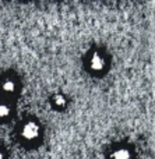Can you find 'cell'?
I'll use <instances>...</instances> for the list:
<instances>
[{
	"label": "cell",
	"instance_id": "cell-2",
	"mask_svg": "<svg viewBox=\"0 0 155 159\" xmlns=\"http://www.w3.org/2000/svg\"><path fill=\"white\" fill-rule=\"evenodd\" d=\"M89 67L94 71H101L105 67V59H103V56H101L99 53H95L91 57V60H89Z\"/></svg>",
	"mask_w": 155,
	"mask_h": 159
},
{
	"label": "cell",
	"instance_id": "cell-4",
	"mask_svg": "<svg viewBox=\"0 0 155 159\" xmlns=\"http://www.w3.org/2000/svg\"><path fill=\"white\" fill-rule=\"evenodd\" d=\"M2 89L7 93H13L14 91H16V82H14L13 80H6L2 84Z\"/></svg>",
	"mask_w": 155,
	"mask_h": 159
},
{
	"label": "cell",
	"instance_id": "cell-6",
	"mask_svg": "<svg viewBox=\"0 0 155 159\" xmlns=\"http://www.w3.org/2000/svg\"><path fill=\"white\" fill-rule=\"evenodd\" d=\"M10 115V107L4 103H0V119H4Z\"/></svg>",
	"mask_w": 155,
	"mask_h": 159
},
{
	"label": "cell",
	"instance_id": "cell-5",
	"mask_svg": "<svg viewBox=\"0 0 155 159\" xmlns=\"http://www.w3.org/2000/svg\"><path fill=\"white\" fill-rule=\"evenodd\" d=\"M53 103H55L56 107H63L64 105H66V99H64V96L57 95V96L53 98Z\"/></svg>",
	"mask_w": 155,
	"mask_h": 159
},
{
	"label": "cell",
	"instance_id": "cell-1",
	"mask_svg": "<svg viewBox=\"0 0 155 159\" xmlns=\"http://www.w3.org/2000/svg\"><path fill=\"white\" fill-rule=\"evenodd\" d=\"M39 133H41V129L39 126L35 123V121H28V123L24 124L21 130V135L24 140L27 141H34L39 137Z\"/></svg>",
	"mask_w": 155,
	"mask_h": 159
},
{
	"label": "cell",
	"instance_id": "cell-3",
	"mask_svg": "<svg viewBox=\"0 0 155 159\" xmlns=\"http://www.w3.org/2000/svg\"><path fill=\"white\" fill-rule=\"evenodd\" d=\"M112 159H130V152L126 148H119L112 154Z\"/></svg>",
	"mask_w": 155,
	"mask_h": 159
},
{
	"label": "cell",
	"instance_id": "cell-7",
	"mask_svg": "<svg viewBox=\"0 0 155 159\" xmlns=\"http://www.w3.org/2000/svg\"><path fill=\"white\" fill-rule=\"evenodd\" d=\"M0 159H4V154H3L2 151H0Z\"/></svg>",
	"mask_w": 155,
	"mask_h": 159
}]
</instances>
